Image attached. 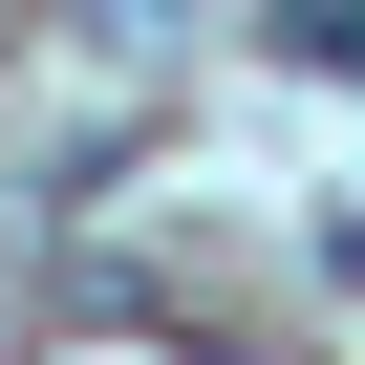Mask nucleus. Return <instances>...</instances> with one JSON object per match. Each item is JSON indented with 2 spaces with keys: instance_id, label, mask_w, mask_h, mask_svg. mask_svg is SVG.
Returning a JSON list of instances; mask_svg holds the SVG:
<instances>
[{
  "instance_id": "nucleus-1",
  "label": "nucleus",
  "mask_w": 365,
  "mask_h": 365,
  "mask_svg": "<svg viewBox=\"0 0 365 365\" xmlns=\"http://www.w3.org/2000/svg\"><path fill=\"white\" fill-rule=\"evenodd\" d=\"M301 65H365V0H301Z\"/></svg>"
}]
</instances>
